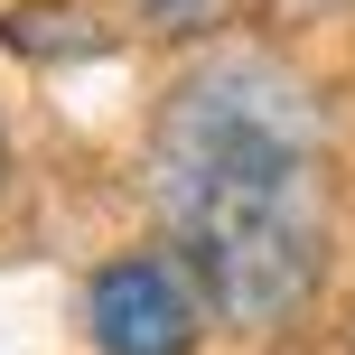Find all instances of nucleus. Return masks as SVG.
Wrapping results in <instances>:
<instances>
[{
    "label": "nucleus",
    "instance_id": "f257e3e1",
    "mask_svg": "<svg viewBox=\"0 0 355 355\" xmlns=\"http://www.w3.org/2000/svg\"><path fill=\"white\" fill-rule=\"evenodd\" d=\"M159 215L206 318L290 327L327 281V178L309 94L252 56L187 75L159 112Z\"/></svg>",
    "mask_w": 355,
    "mask_h": 355
},
{
    "label": "nucleus",
    "instance_id": "f03ea898",
    "mask_svg": "<svg viewBox=\"0 0 355 355\" xmlns=\"http://www.w3.org/2000/svg\"><path fill=\"white\" fill-rule=\"evenodd\" d=\"M85 327L103 355H196L206 300L178 252H112L85 290Z\"/></svg>",
    "mask_w": 355,
    "mask_h": 355
},
{
    "label": "nucleus",
    "instance_id": "7ed1b4c3",
    "mask_svg": "<svg viewBox=\"0 0 355 355\" xmlns=\"http://www.w3.org/2000/svg\"><path fill=\"white\" fill-rule=\"evenodd\" d=\"M150 19H196V10H215V0H141Z\"/></svg>",
    "mask_w": 355,
    "mask_h": 355
},
{
    "label": "nucleus",
    "instance_id": "20e7f679",
    "mask_svg": "<svg viewBox=\"0 0 355 355\" xmlns=\"http://www.w3.org/2000/svg\"><path fill=\"white\" fill-rule=\"evenodd\" d=\"M0 178H10V122H0Z\"/></svg>",
    "mask_w": 355,
    "mask_h": 355
}]
</instances>
